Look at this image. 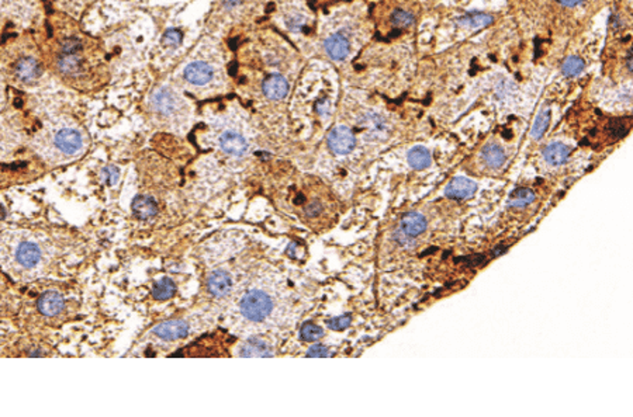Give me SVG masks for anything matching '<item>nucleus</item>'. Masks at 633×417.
<instances>
[{"mask_svg":"<svg viewBox=\"0 0 633 417\" xmlns=\"http://www.w3.org/2000/svg\"><path fill=\"white\" fill-rule=\"evenodd\" d=\"M549 122H550V111L549 110L540 111L539 115L535 119V124L532 127V133H531L535 139H539L546 133V130L549 127Z\"/></svg>","mask_w":633,"mask_h":417,"instance_id":"c85d7f7f","label":"nucleus"},{"mask_svg":"<svg viewBox=\"0 0 633 417\" xmlns=\"http://www.w3.org/2000/svg\"><path fill=\"white\" fill-rule=\"evenodd\" d=\"M362 127L365 128L369 139H380L387 130L386 121L376 113H368L362 118Z\"/></svg>","mask_w":633,"mask_h":417,"instance_id":"a211bd4d","label":"nucleus"},{"mask_svg":"<svg viewBox=\"0 0 633 417\" xmlns=\"http://www.w3.org/2000/svg\"><path fill=\"white\" fill-rule=\"evenodd\" d=\"M331 356H332V353L328 350V347H325L323 345L312 346L307 353V357H323V358H325V357H331Z\"/></svg>","mask_w":633,"mask_h":417,"instance_id":"c9c22d12","label":"nucleus"},{"mask_svg":"<svg viewBox=\"0 0 633 417\" xmlns=\"http://www.w3.org/2000/svg\"><path fill=\"white\" fill-rule=\"evenodd\" d=\"M175 293H176V285L171 278H164L160 282H156L152 289V295L158 301H167L172 298Z\"/></svg>","mask_w":633,"mask_h":417,"instance_id":"393cba45","label":"nucleus"},{"mask_svg":"<svg viewBox=\"0 0 633 417\" xmlns=\"http://www.w3.org/2000/svg\"><path fill=\"white\" fill-rule=\"evenodd\" d=\"M286 26L292 31H300L305 26V19L301 14H292L286 19Z\"/></svg>","mask_w":633,"mask_h":417,"instance_id":"f704fd0d","label":"nucleus"},{"mask_svg":"<svg viewBox=\"0 0 633 417\" xmlns=\"http://www.w3.org/2000/svg\"><path fill=\"white\" fill-rule=\"evenodd\" d=\"M289 92L287 80L281 75H272L263 81V93L270 100H282Z\"/></svg>","mask_w":633,"mask_h":417,"instance_id":"4468645a","label":"nucleus"},{"mask_svg":"<svg viewBox=\"0 0 633 417\" xmlns=\"http://www.w3.org/2000/svg\"><path fill=\"white\" fill-rule=\"evenodd\" d=\"M478 190V184L466 177H455L445 188V195L452 200H466Z\"/></svg>","mask_w":633,"mask_h":417,"instance_id":"ddd939ff","label":"nucleus"},{"mask_svg":"<svg viewBox=\"0 0 633 417\" xmlns=\"http://www.w3.org/2000/svg\"><path fill=\"white\" fill-rule=\"evenodd\" d=\"M584 68H585V64H584V61H583L581 58H578V57H569V58L565 61V64H563V66H562V70H563V73H565L566 76L573 77V76L580 75V73L584 70Z\"/></svg>","mask_w":633,"mask_h":417,"instance_id":"7c9ffc66","label":"nucleus"},{"mask_svg":"<svg viewBox=\"0 0 633 417\" xmlns=\"http://www.w3.org/2000/svg\"><path fill=\"white\" fill-rule=\"evenodd\" d=\"M545 160L551 166H562L570 156V149L562 142H553L543 151Z\"/></svg>","mask_w":633,"mask_h":417,"instance_id":"412c9836","label":"nucleus"},{"mask_svg":"<svg viewBox=\"0 0 633 417\" xmlns=\"http://www.w3.org/2000/svg\"><path fill=\"white\" fill-rule=\"evenodd\" d=\"M324 336L323 327L316 326L314 323H305L301 327V339L305 342H316Z\"/></svg>","mask_w":633,"mask_h":417,"instance_id":"2f4dec72","label":"nucleus"},{"mask_svg":"<svg viewBox=\"0 0 633 417\" xmlns=\"http://www.w3.org/2000/svg\"><path fill=\"white\" fill-rule=\"evenodd\" d=\"M356 139L353 133L343 125L335 127L328 135V146L337 155H348L353 151Z\"/></svg>","mask_w":633,"mask_h":417,"instance_id":"6e6552de","label":"nucleus"},{"mask_svg":"<svg viewBox=\"0 0 633 417\" xmlns=\"http://www.w3.org/2000/svg\"><path fill=\"white\" fill-rule=\"evenodd\" d=\"M48 72L75 90H93L107 77L95 39L79 30L72 16L51 10L35 34Z\"/></svg>","mask_w":633,"mask_h":417,"instance_id":"f257e3e1","label":"nucleus"},{"mask_svg":"<svg viewBox=\"0 0 633 417\" xmlns=\"http://www.w3.org/2000/svg\"><path fill=\"white\" fill-rule=\"evenodd\" d=\"M47 2L53 6V10H58L73 17L84 8L88 0H47Z\"/></svg>","mask_w":633,"mask_h":417,"instance_id":"b1692460","label":"nucleus"},{"mask_svg":"<svg viewBox=\"0 0 633 417\" xmlns=\"http://www.w3.org/2000/svg\"><path fill=\"white\" fill-rule=\"evenodd\" d=\"M19 308V298L10 281L0 274V316L16 313Z\"/></svg>","mask_w":633,"mask_h":417,"instance_id":"9d476101","label":"nucleus"},{"mask_svg":"<svg viewBox=\"0 0 633 417\" xmlns=\"http://www.w3.org/2000/svg\"><path fill=\"white\" fill-rule=\"evenodd\" d=\"M0 252V260L10 273L37 275L46 269L51 247L39 236L21 232L13 233Z\"/></svg>","mask_w":633,"mask_h":417,"instance_id":"20e7f679","label":"nucleus"},{"mask_svg":"<svg viewBox=\"0 0 633 417\" xmlns=\"http://www.w3.org/2000/svg\"><path fill=\"white\" fill-rule=\"evenodd\" d=\"M221 149L231 156H243L248 151L247 139L235 131H227L220 137Z\"/></svg>","mask_w":633,"mask_h":417,"instance_id":"9b49d317","label":"nucleus"},{"mask_svg":"<svg viewBox=\"0 0 633 417\" xmlns=\"http://www.w3.org/2000/svg\"><path fill=\"white\" fill-rule=\"evenodd\" d=\"M207 287H209V291L211 293V295H214L216 298H223L231 291L232 280H231L228 273H225L223 270H218V271H214L209 277Z\"/></svg>","mask_w":633,"mask_h":417,"instance_id":"dca6fc26","label":"nucleus"},{"mask_svg":"<svg viewBox=\"0 0 633 417\" xmlns=\"http://www.w3.org/2000/svg\"><path fill=\"white\" fill-rule=\"evenodd\" d=\"M627 68H629V70L632 72V51H630L629 55H627Z\"/></svg>","mask_w":633,"mask_h":417,"instance_id":"a19ab883","label":"nucleus"},{"mask_svg":"<svg viewBox=\"0 0 633 417\" xmlns=\"http://www.w3.org/2000/svg\"><path fill=\"white\" fill-rule=\"evenodd\" d=\"M37 152L44 159L58 163L72 159L85 148L82 133L66 121L50 119L34 139Z\"/></svg>","mask_w":633,"mask_h":417,"instance_id":"39448f33","label":"nucleus"},{"mask_svg":"<svg viewBox=\"0 0 633 417\" xmlns=\"http://www.w3.org/2000/svg\"><path fill=\"white\" fill-rule=\"evenodd\" d=\"M152 333L161 340H179L187 336L189 324L183 320H168L155 326Z\"/></svg>","mask_w":633,"mask_h":417,"instance_id":"1a4fd4ad","label":"nucleus"},{"mask_svg":"<svg viewBox=\"0 0 633 417\" xmlns=\"http://www.w3.org/2000/svg\"><path fill=\"white\" fill-rule=\"evenodd\" d=\"M493 16L490 14H486V13H467L466 16H463L462 19H459V24L462 26H467V27H473V28H479V27H484V26H489L493 23Z\"/></svg>","mask_w":633,"mask_h":417,"instance_id":"cd10ccee","label":"nucleus"},{"mask_svg":"<svg viewBox=\"0 0 633 417\" xmlns=\"http://www.w3.org/2000/svg\"><path fill=\"white\" fill-rule=\"evenodd\" d=\"M272 308V300L263 291H249L241 301V312L251 322H262Z\"/></svg>","mask_w":633,"mask_h":417,"instance_id":"423d86ee","label":"nucleus"},{"mask_svg":"<svg viewBox=\"0 0 633 417\" xmlns=\"http://www.w3.org/2000/svg\"><path fill=\"white\" fill-rule=\"evenodd\" d=\"M426 220L419 213H408L401 218V229L406 235L414 237L425 232L426 229Z\"/></svg>","mask_w":633,"mask_h":417,"instance_id":"6ab92c4d","label":"nucleus"},{"mask_svg":"<svg viewBox=\"0 0 633 417\" xmlns=\"http://www.w3.org/2000/svg\"><path fill=\"white\" fill-rule=\"evenodd\" d=\"M243 357H272L273 353L270 351V347L267 343L262 339H251L249 342L245 343V346L241 350Z\"/></svg>","mask_w":633,"mask_h":417,"instance_id":"4be33fe9","label":"nucleus"},{"mask_svg":"<svg viewBox=\"0 0 633 417\" xmlns=\"http://www.w3.org/2000/svg\"><path fill=\"white\" fill-rule=\"evenodd\" d=\"M103 176L110 184H115L118 177H120V173H118V171L115 168H106L103 171Z\"/></svg>","mask_w":633,"mask_h":417,"instance_id":"e433bc0d","label":"nucleus"},{"mask_svg":"<svg viewBox=\"0 0 633 417\" xmlns=\"http://www.w3.org/2000/svg\"><path fill=\"white\" fill-rule=\"evenodd\" d=\"M6 103V80L0 75V108H3Z\"/></svg>","mask_w":633,"mask_h":417,"instance_id":"4c0bfd02","label":"nucleus"},{"mask_svg":"<svg viewBox=\"0 0 633 417\" xmlns=\"http://www.w3.org/2000/svg\"><path fill=\"white\" fill-rule=\"evenodd\" d=\"M133 211L140 220H149L158 214V204L153 198L147 195H138L134 198Z\"/></svg>","mask_w":633,"mask_h":417,"instance_id":"aec40b11","label":"nucleus"},{"mask_svg":"<svg viewBox=\"0 0 633 417\" xmlns=\"http://www.w3.org/2000/svg\"><path fill=\"white\" fill-rule=\"evenodd\" d=\"M35 305L39 315L47 319H54L64 312L66 302L57 291H46V293L38 297Z\"/></svg>","mask_w":633,"mask_h":417,"instance_id":"0eeeda50","label":"nucleus"},{"mask_svg":"<svg viewBox=\"0 0 633 417\" xmlns=\"http://www.w3.org/2000/svg\"><path fill=\"white\" fill-rule=\"evenodd\" d=\"M414 20H415L414 16L410 12H406L403 9H395L390 16L391 24L394 27H399V28L410 27L414 23Z\"/></svg>","mask_w":633,"mask_h":417,"instance_id":"c756f323","label":"nucleus"},{"mask_svg":"<svg viewBox=\"0 0 633 417\" xmlns=\"http://www.w3.org/2000/svg\"><path fill=\"white\" fill-rule=\"evenodd\" d=\"M152 107L156 113H160L161 115H169L175 113L176 110V97L175 95L168 90V89H161L153 93L152 96Z\"/></svg>","mask_w":633,"mask_h":417,"instance_id":"2eb2a0df","label":"nucleus"},{"mask_svg":"<svg viewBox=\"0 0 633 417\" xmlns=\"http://www.w3.org/2000/svg\"><path fill=\"white\" fill-rule=\"evenodd\" d=\"M185 77L196 86H205L213 79V68L202 61L191 62L185 69Z\"/></svg>","mask_w":633,"mask_h":417,"instance_id":"f8f14e48","label":"nucleus"},{"mask_svg":"<svg viewBox=\"0 0 633 417\" xmlns=\"http://www.w3.org/2000/svg\"><path fill=\"white\" fill-rule=\"evenodd\" d=\"M325 50L335 61H342L349 54V41L343 34H334L325 41Z\"/></svg>","mask_w":633,"mask_h":417,"instance_id":"f3484780","label":"nucleus"},{"mask_svg":"<svg viewBox=\"0 0 633 417\" xmlns=\"http://www.w3.org/2000/svg\"><path fill=\"white\" fill-rule=\"evenodd\" d=\"M408 163L413 169L422 171L431 164V153L425 146H414L408 152Z\"/></svg>","mask_w":633,"mask_h":417,"instance_id":"5701e85b","label":"nucleus"},{"mask_svg":"<svg viewBox=\"0 0 633 417\" xmlns=\"http://www.w3.org/2000/svg\"><path fill=\"white\" fill-rule=\"evenodd\" d=\"M484 162L493 169H498L505 162V153L498 145H487L483 151Z\"/></svg>","mask_w":633,"mask_h":417,"instance_id":"a878e982","label":"nucleus"},{"mask_svg":"<svg viewBox=\"0 0 633 417\" xmlns=\"http://www.w3.org/2000/svg\"><path fill=\"white\" fill-rule=\"evenodd\" d=\"M180 41H182V32H180L179 30H175V28H173V30H169V31L165 34V37H164V43H165V46L172 47V48L178 47V46L180 44Z\"/></svg>","mask_w":633,"mask_h":417,"instance_id":"72a5a7b5","label":"nucleus"},{"mask_svg":"<svg viewBox=\"0 0 633 417\" xmlns=\"http://www.w3.org/2000/svg\"><path fill=\"white\" fill-rule=\"evenodd\" d=\"M224 5L228 6V8H234L236 5H240L241 3V0H223Z\"/></svg>","mask_w":633,"mask_h":417,"instance_id":"ea45409f","label":"nucleus"},{"mask_svg":"<svg viewBox=\"0 0 633 417\" xmlns=\"http://www.w3.org/2000/svg\"><path fill=\"white\" fill-rule=\"evenodd\" d=\"M286 201L305 225L316 231L330 226L337 215L335 201L319 179H303L290 186Z\"/></svg>","mask_w":633,"mask_h":417,"instance_id":"7ed1b4c3","label":"nucleus"},{"mask_svg":"<svg viewBox=\"0 0 633 417\" xmlns=\"http://www.w3.org/2000/svg\"><path fill=\"white\" fill-rule=\"evenodd\" d=\"M352 322V318L350 315H342L339 318H334V319H330L327 320V326L332 330H345Z\"/></svg>","mask_w":633,"mask_h":417,"instance_id":"473e14b6","label":"nucleus"},{"mask_svg":"<svg viewBox=\"0 0 633 417\" xmlns=\"http://www.w3.org/2000/svg\"><path fill=\"white\" fill-rule=\"evenodd\" d=\"M44 58L35 34H12L0 44V75L19 89L38 88L46 79Z\"/></svg>","mask_w":633,"mask_h":417,"instance_id":"f03ea898","label":"nucleus"},{"mask_svg":"<svg viewBox=\"0 0 633 417\" xmlns=\"http://www.w3.org/2000/svg\"><path fill=\"white\" fill-rule=\"evenodd\" d=\"M535 200V194L532 190L529 188H518L516 191H512L509 194V198H508V204L511 206H517V208H522V206H527L529 205L531 202H533Z\"/></svg>","mask_w":633,"mask_h":417,"instance_id":"bb28decb","label":"nucleus"},{"mask_svg":"<svg viewBox=\"0 0 633 417\" xmlns=\"http://www.w3.org/2000/svg\"><path fill=\"white\" fill-rule=\"evenodd\" d=\"M558 2L566 8H576L583 2V0H558Z\"/></svg>","mask_w":633,"mask_h":417,"instance_id":"58836bf2","label":"nucleus"}]
</instances>
